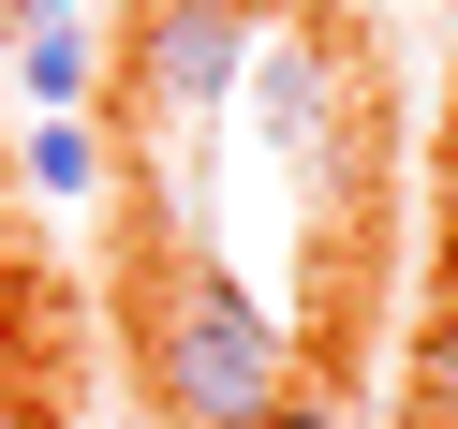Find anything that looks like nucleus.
I'll return each instance as SVG.
<instances>
[{
	"instance_id": "5",
	"label": "nucleus",
	"mask_w": 458,
	"mask_h": 429,
	"mask_svg": "<svg viewBox=\"0 0 458 429\" xmlns=\"http://www.w3.org/2000/svg\"><path fill=\"white\" fill-rule=\"evenodd\" d=\"M414 415H428V429H458V311L428 326V356H414Z\"/></svg>"
},
{
	"instance_id": "1",
	"label": "nucleus",
	"mask_w": 458,
	"mask_h": 429,
	"mask_svg": "<svg viewBox=\"0 0 458 429\" xmlns=\"http://www.w3.org/2000/svg\"><path fill=\"white\" fill-rule=\"evenodd\" d=\"M281 399V326L237 296V281L192 267L178 296L148 311V415L163 429H251Z\"/></svg>"
},
{
	"instance_id": "3",
	"label": "nucleus",
	"mask_w": 458,
	"mask_h": 429,
	"mask_svg": "<svg viewBox=\"0 0 458 429\" xmlns=\"http://www.w3.org/2000/svg\"><path fill=\"white\" fill-rule=\"evenodd\" d=\"M15 74H30V104H60V119H74V104L104 90V45H89V15H74V30H30V60H15Z\"/></svg>"
},
{
	"instance_id": "4",
	"label": "nucleus",
	"mask_w": 458,
	"mask_h": 429,
	"mask_svg": "<svg viewBox=\"0 0 458 429\" xmlns=\"http://www.w3.org/2000/svg\"><path fill=\"white\" fill-rule=\"evenodd\" d=\"M30 193H104V133L89 119H45L30 133Z\"/></svg>"
},
{
	"instance_id": "6",
	"label": "nucleus",
	"mask_w": 458,
	"mask_h": 429,
	"mask_svg": "<svg viewBox=\"0 0 458 429\" xmlns=\"http://www.w3.org/2000/svg\"><path fill=\"white\" fill-rule=\"evenodd\" d=\"M251 429H340V415H326V399H296V385H281V399H267Z\"/></svg>"
},
{
	"instance_id": "7",
	"label": "nucleus",
	"mask_w": 458,
	"mask_h": 429,
	"mask_svg": "<svg viewBox=\"0 0 458 429\" xmlns=\"http://www.w3.org/2000/svg\"><path fill=\"white\" fill-rule=\"evenodd\" d=\"M0 15H15V30H74V0H0Z\"/></svg>"
},
{
	"instance_id": "8",
	"label": "nucleus",
	"mask_w": 458,
	"mask_h": 429,
	"mask_svg": "<svg viewBox=\"0 0 458 429\" xmlns=\"http://www.w3.org/2000/svg\"><path fill=\"white\" fill-rule=\"evenodd\" d=\"M0 429H45V415H30V399H0Z\"/></svg>"
},
{
	"instance_id": "2",
	"label": "nucleus",
	"mask_w": 458,
	"mask_h": 429,
	"mask_svg": "<svg viewBox=\"0 0 458 429\" xmlns=\"http://www.w3.org/2000/svg\"><path fill=\"white\" fill-rule=\"evenodd\" d=\"M251 45H267V15L251 0H133V45H119V74L148 104H222L251 74Z\"/></svg>"
}]
</instances>
